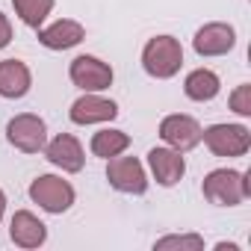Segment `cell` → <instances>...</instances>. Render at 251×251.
I'll use <instances>...</instances> for the list:
<instances>
[{
    "label": "cell",
    "instance_id": "cell-1",
    "mask_svg": "<svg viewBox=\"0 0 251 251\" xmlns=\"http://www.w3.org/2000/svg\"><path fill=\"white\" fill-rule=\"evenodd\" d=\"M142 68L154 80H172L183 68V45L175 36H154L142 48Z\"/></svg>",
    "mask_w": 251,
    "mask_h": 251
},
{
    "label": "cell",
    "instance_id": "cell-2",
    "mask_svg": "<svg viewBox=\"0 0 251 251\" xmlns=\"http://www.w3.org/2000/svg\"><path fill=\"white\" fill-rule=\"evenodd\" d=\"M201 192L210 204H219V207H239L248 195H251V186H248V175L245 172H236V169H213L204 183H201Z\"/></svg>",
    "mask_w": 251,
    "mask_h": 251
},
{
    "label": "cell",
    "instance_id": "cell-3",
    "mask_svg": "<svg viewBox=\"0 0 251 251\" xmlns=\"http://www.w3.org/2000/svg\"><path fill=\"white\" fill-rule=\"evenodd\" d=\"M201 142L213 157H245L251 148V130L245 124H210L201 127Z\"/></svg>",
    "mask_w": 251,
    "mask_h": 251
},
{
    "label": "cell",
    "instance_id": "cell-4",
    "mask_svg": "<svg viewBox=\"0 0 251 251\" xmlns=\"http://www.w3.org/2000/svg\"><path fill=\"white\" fill-rule=\"evenodd\" d=\"M6 139L21 154H42L48 145V124L36 112H18L6 121Z\"/></svg>",
    "mask_w": 251,
    "mask_h": 251
},
{
    "label": "cell",
    "instance_id": "cell-5",
    "mask_svg": "<svg viewBox=\"0 0 251 251\" xmlns=\"http://www.w3.org/2000/svg\"><path fill=\"white\" fill-rule=\"evenodd\" d=\"M77 192L68 180H62L59 175H39L33 183H30V201L39 204L45 213H53V216H62L71 210Z\"/></svg>",
    "mask_w": 251,
    "mask_h": 251
},
{
    "label": "cell",
    "instance_id": "cell-6",
    "mask_svg": "<svg viewBox=\"0 0 251 251\" xmlns=\"http://www.w3.org/2000/svg\"><path fill=\"white\" fill-rule=\"evenodd\" d=\"M106 180L121 195H145L148 192V172L136 157H109L106 160Z\"/></svg>",
    "mask_w": 251,
    "mask_h": 251
},
{
    "label": "cell",
    "instance_id": "cell-7",
    "mask_svg": "<svg viewBox=\"0 0 251 251\" xmlns=\"http://www.w3.org/2000/svg\"><path fill=\"white\" fill-rule=\"evenodd\" d=\"M68 77L83 92H106L112 86V77L115 74H112V65L109 62H103V59H98L92 53H80L68 65Z\"/></svg>",
    "mask_w": 251,
    "mask_h": 251
},
{
    "label": "cell",
    "instance_id": "cell-8",
    "mask_svg": "<svg viewBox=\"0 0 251 251\" xmlns=\"http://www.w3.org/2000/svg\"><path fill=\"white\" fill-rule=\"evenodd\" d=\"M160 139L169 148L186 154V151L201 145V124L186 112H172V115H166L160 121Z\"/></svg>",
    "mask_w": 251,
    "mask_h": 251
},
{
    "label": "cell",
    "instance_id": "cell-9",
    "mask_svg": "<svg viewBox=\"0 0 251 251\" xmlns=\"http://www.w3.org/2000/svg\"><path fill=\"white\" fill-rule=\"evenodd\" d=\"M233 45H236V30L230 24H225V21H210V24L198 27L195 36H192V48L204 59L225 56V53L233 50Z\"/></svg>",
    "mask_w": 251,
    "mask_h": 251
},
{
    "label": "cell",
    "instance_id": "cell-10",
    "mask_svg": "<svg viewBox=\"0 0 251 251\" xmlns=\"http://www.w3.org/2000/svg\"><path fill=\"white\" fill-rule=\"evenodd\" d=\"M68 118L74 124H80V127H89V124H103V121L118 118V103L109 100V98H100L98 92H83L71 103Z\"/></svg>",
    "mask_w": 251,
    "mask_h": 251
},
{
    "label": "cell",
    "instance_id": "cell-11",
    "mask_svg": "<svg viewBox=\"0 0 251 251\" xmlns=\"http://www.w3.org/2000/svg\"><path fill=\"white\" fill-rule=\"evenodd\" d=\"M45 160L56 169H62L65 175H77L83 172L86 166V154H83V145L74 133H59L53 136L48 145H45Z\"/></svg>",
    "mask_w": 251,
    "mask_h": 251
},
{
    "label": "cell",
    "instance_id": "cell-12",
    "mask_svg": "<svg viewBox=\"0 0 251 251\" xmlns=\"http://www.w3.org/2000/svg\"><path fill=\"white\" fill-rule=\"evenodd\" d=\"M148 169H151L154 180L169 189V186H175V183L183 180V175H186V160H183V154L175 151V148H151V151H148Z\"/></svg>",
    "mask_w": 251,
    "mask_h": 251
},
{
    "label": "cell",
    "instance_id": "cell-13",
    "mask_svg": "<svg viewBox=\"0 0 251 251\" xmlns=\"http://www.w3.org/2000/svg\"><path fill=\"white\" fill-rule=\"evenodd\" d=\"M9 239L18 245V248H42L48 242V225L30 213V210H15L12 222H9Z\"/></svg>",
    "mask_w": 251,
    "mask_h": 251
},
{
    "label": "cell",
    "instance_id": "cell-14",
    "mask_svg": "<svg viewBox=\"0 0 251 251\" xmlns=\"http://www.w3.org/2000/svg\"><path fill=\"white\" fill-rule=\"evenodd\" d=\"M39 45H45L48 50H71L86 39V27L74 18H59L50 27H39Z\"/></svg>",
    "mask_w": 251,
    "mask_h": 251
},
{
    "label": "cell",
    "instance_id": "cell-15",
    "mask_svg": "<svg viewBox=\"0 0 251 251\" xmlns=\"http://www.w3.org/2000/svg\"><path fill=\"white\" fill-rule=\"evenodd\" d=\"M33 89V71L21 59H3L0 62V98L18 100Z\"/></svg>",
    "mask_w": 251,
    "mask_h": 251
},
{
    "label": "cell",
    "instance_id": "cell-16",
    "mask_svg": "<svg viewBox=\"0 0 251 251\" xmlns=\"http://www.w3.org/2000/svg\"><path fill=\"white\" fill-rule=\"evenodd\" d=\"M219 92H222V80H219V74L213 68H195L183 80V95L189 100H195V103H207Z\"/></svg>",
    "mask_w": 251,
    "mask_h": 251
},
{
    "label": "cell",
    "instance_id": "cell-17",
    "mask_svg": "<svg viewBox=\"0 0 251 251\" xmlns=\"http://www.w3.org/2000/svg\"><path fill=\"white\" fill-rule=\"evenodd\" d=\"M130 148V133L124 130H115V127H106V130H98L89 142V151L100 160H109V157H118Z\"/></svg>",
    "mask_w": 251,
    "mask_h": 251
},
{
    "label": "cell",
    "instance_id": "cell-18",
    "mask_svg": "<svg viewBox=\"0 0 251 251\" xmlns=\"http://www.w3.org/2000/svg\"><path fill=\"white\" fill-rule=\"evenodd\" d=\"M53 3H56V0H12L15 15H18L21 24L30 27V30H39V27L45 24V18L53 12Z\"/></svg>",
    "mask_w": 251,
    "mask_h": 251
},
{
    "label": "cell",
    "instance_id": "cell-19",
    "mask_svg": "<svg viewBox=\"0 0 251 251\" xmlns=\"http://www.w3.org/2000/svg\"><path fill=\"white\" fill-rule=\"evenodd\" d=\"M154 251H204V236H198V233H166L154 242Z\"/></svg>",
    "mask_w": 251,
    "mask_h": 251
},
{
    "label": "cell",
    "instance_id": "cell-20",
    "mask_svg": "<svg viewBox=\"0 0 251 251\" xmlns=\"http://www.w3.org/2000/svg\"><path fill=\"white\" fill-rule=\"evenodd\" d=\"M227 103H230V109H233L236 115L248 118V115H251V83H239V86L230 92Z\"/></svg>",
    "mask_w": 251,
    "mask_h": 251
},
{
    "label": "cell",
    "instance_id": "cell-21",
    "mask_svg": "<svg viewBox=\"0 0 251 251\" xmlns=\"http://www.w3.org/2000/svg\"><path fill=\"white\" fill-rule=\"evenodd\" d=\"M9 45H12V21L0 12V50L9 48Z\"/></svg>",
    "mask_w": 251,
    "mask_h": 251
},
{
    "label": "cell",
    "instance_id": "cell-22",
    "mask_svg": "<svg viewBox=\"0 0 251 251\" xmlns=\"http://www.w3.org/2000/svg\"><path fill=\"white\" fill-rule=\"evenodd\" d=\"M213 248H216V251H239V245H236V242H216Z\"/></svg>",
    "mask_w": 251,
    "mask_h": 251
},
{
    "label": "cell",
    "instance_id": "cell-23",
    "mask_svg": "<svg viewBox=\"0 0 251 251\" xmlns=\"http://www.w3.org/2000/svg\"><path fill=\"white\" fill-rule=\"evenodd\" d=\"M3 213H6V192L0 189V222H3Z\"/></svg>",
    "mask_w": 251,
    "mask_h": 251
}]
</instances>
